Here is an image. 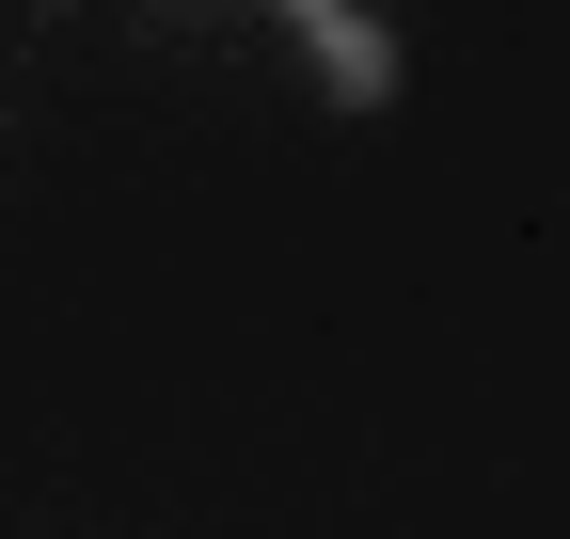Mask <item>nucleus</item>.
<instances>
[{
	"mask_svg": "<svg viewBox=\"0 0 570 539\" xmlns=\"http://www.w3.org/2000/svg\"><path fill=\"white\" fill-rule=\"evenodd\" d=\"M302 48L333 63V96H348V111H381V96H396V32H381V17H348V0H302Z\"/></svg>",
	"mask_w": 570,
	"mask_h": 539,
	"instance_id": "f257e3e1",
	"label": "nucleus"
}]
</instances>
